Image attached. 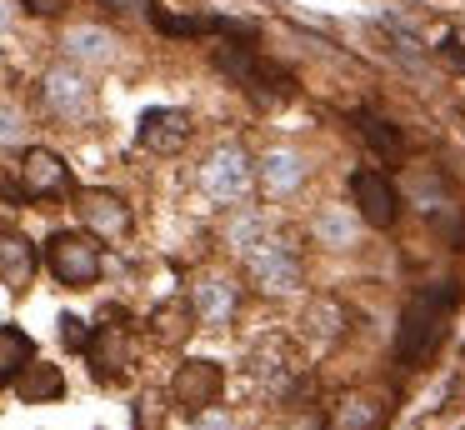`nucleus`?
I'll return each mask as SVG.
<instances>
[{"label":"nucleus","mask_w":465,"mask_h":430,"mask_svg":"<svg viewBox=\"0 0 465 430\" xmlns=\"http://www.w3.org/2000/svg\"><path fill=\"white\" fill-rule=\"evenodd\" d=\"M455 305H460V285H455V280L415 290L411 305H405V315H401L395 360H401V365H425V360L435 355V345L445 340V325L455 320Z\"/></svg>","instance_id":"1"},{"label":"nucleus","mask_w":465,"mask_h":430,"mask_svg":"<svg viewBox=\"0 0 465 430\" xmlns=\"http://www.w3.org/2000/svg\"><path fill=\"white\" fill-rule=\"evenodd\" d=\"M215 65H221L231 80H241V85L251 90V95H261V100H291V95H295V80L285 75L281 65H271V60L255 55L251 40L221 45V50H215Z\"/></svg>","instance_id":"2"},{"label":"nucleus","mask_w":465,"mask_h":430,"mask_svg":"<svg viewBox=\"0 0 465 430\" xmlns=\"http://www.w3.org/2000/svg\"><path fill=\"white\" fill-rule=\"evenodd\" d=\"M45 265H51V275L61 280V285L85 290V285L101 280V245H95L91 235H81V230H55V235L45 240Z\"/></svg>","instance_id":"3"},{"label":"nucleus","mask_w":465,"mask_h":430,"mask_svg":"<svg viewBox=\"0 0 465 430\" xmlns=\"http://www.w3.org/2000/svg\"><path fill=\"white\" fill-rule=\"evenodd\" d=\"M351 195H355V205H361L365 225H375V230H391L395 215H401V195H395V185L385 180V170H375V165H361L351 175Z\"/></svg>","instance_id":"4"},{"label":"nucleus","mask_w":465,"mask_h":430,"mask_svg":"<svg viewBox=\"0 0 465 430\" xmlns=\"http://www.w3.org/2000/svg\"><path fill=\"white\" fill-rule=\"evenodd\" d=\"M135 140H141L151 155H175V150L191 140V115H185V110H171V105H155L141 115Z\"/></svg>","instance_id":"5"},{"label":"nucleus","mask_w":465,"mask_h":430,"mask_svg":"<svg viewBox=\"0 0 465 430\" xmlns=\"http://www.w3.org/2000/svg\"><path fill=\"white\" fill-rule=\"evenodd\" d=\"M21 185H25V195H35V200L65 195V190H71V170H65V160L55 155V150L31 145L21 155Z\"/></svg>","instance_id":"6"},{"label":"nucleus","mask_w":465,"mask_h":430,"mask_svg":"<svg viewBox=\"0 0 465 430\" xmlns=\"http://www.w3.org/2000/svg\"><path fill=\"white\" fill-rule=\"evenodd\" d=\"M171 395L181 400L191 415H201V410L215 405V395H221V365H211V360H185L171 380Z\"/></svg>","instance_id":"7"},{"label":"nucleus","mask_w":465,"mask_h":430,"mask_svg":"<svg viewBox=\"0 0 465 430\" xmlns=\"http://www.w3.org/2000/svg\"><path fill=\"white\" fill-rule=\"evenodd\" d=\"M81 220L91 225V235H125L131 230V205L121 195H111V190H85Z\"/></svg>","instance_id":"8"},{"label":"nucleus","mask_w":465,"mask_h":430,"mask_svg":"<svg viewBox=\"0 0 465 430\" xmlns=\"http://www.w3.org/2000/svg\"><path fill=\"white\" fill-rule=\"evenodd\" d=\"M355 130H361V140L385 160V165H405V160H411L405 135H401V130H395L385 115H375V110H355Z\"/></svg>","instance_id":"9"},{"label":"nucleus","mask_w":465,"mask_h":430,"mask_svg":"<svg viewBox=\"0 0 465 430\" xmlns=\"http://www.w3.org/2000/svg\"><path fill=\"white\" fill-rule=\"evenodd\" d=\"M45 105L65 120H81L85 110H91V85H85L75 70H55V75L45 80Z\"/></svg>","instance_id":"10"},{"label":"nucleus","mask_w":465,"mask_h":430,"mask_svg":"<svg viewBox=\"0 0 465 430\" xmlns=\"http://www.w3.org/2000/svg\"><path fill=\"white\" fill-rule=\"evenodd\" d=\"M0 280L11 290H25L35 280V245L25 235H0Z\"/></svg>","instance_id":"11"},{"label":"nucleus","mask_w":465,"mask_h":430,"mask_svg":"<svg viewBox=\"0 0 465 430\" xmlns=\"http://www.w3.org/2000/svg\"><path fill=\"white\" fill-rule=\"evenodd\" d=\"M15 395L25 400V405H41V400H55V395H65V375L55 365H25L21 375H15Z\"/></svg>","instance_id":"12"},{"label":"nucleus","mask_w":465,"mask_h":430,"mask_svg":"<svg viewBox=\"0 0 465 430\" xmlns=\"http://www.w3.org/2000/svg\"><path fill=\"white\" fill-rule=\"evenodd\" d=\"M85 355H91V365L101 380H115L125 365V335L121 330H95V335L85 340Z\"/></svg>","instance_id":"13"},{"label":"nucleus","mask_w":465,"mask_h":430,"mask_svg":"<svg viewBox=\"0 0 465 430\" xmlns=\"http://www.w3.org/2000/svg\"><path fill=\"white\" fill-rule=\"evenodd\" d=\"M35 360V345H31V335L25 330H15V325H0V380H15L25 365Z\"/></svg>","instance_id":"14"},{"label":"nucleus","mask_w":465,"mask_h":430,"mask_svg":"<svg viewBox=\"0 0 465 430\" xmlns=\"http://www.w3.org/2000/svg\"><path fill=\"white\" fill-rule=\"evenodd\" d=\"M145 15L155 20V30H161V35H211V30H231L225 25V20H195V15H171V10H145Z\"/></svg>","instance_id":"15"},{"label":"nucleus","mask_w":465,"mask_h":430,"mask_svg":"<svg viewBox=\"0 0 465 430\" xmlns=\"http://www.w3.org/2000/svg\"><path fill=\"white\" fill-rule=\"evenodd\" d=\"M440 60H445V70H450V75H465V40L460 35H445L440 40Z\"/></svg>","instance_id":"16"},{"label":"nucleus","mask_w":465,"mask_h":430,"mask_svg":"<svg viewBox=\"0 0 465 430\" xmlns=\"http://www.w3.org/2000/svg\"><path fill=\"white\" fill-rule=\"evenodd\" d=\"M61 340H65L71 350H85V340H91V335H85V320L65 315V320H61Z\"/></svg>","instance_id":"17"},{"label":"nucleus","mask_w":465,"mask_h":430,"mask_svg":"<svg viewBox=\"0 0 465 430\" xmlns=\"http://www.w3.org/2000/svg\"><path fill=\"white\" fill-rule=\"evenodd\" d=\"M105 10H111V15H145V10H151V0H101Z\"/></svg>","instance_id":"18"},{"label":"nucleus","mask_w":465,"mask_h":430,"mask_svg":"<svg viewBox=\"0 0 465 430\" xmlns=\"http://www.w3.org/2000/svg\"><path fill=\"white\" fill-rule=\"evenodd\" d=\"M25 10H31V15H61L65 5H71V0H21Z\"/></svg>","instance_id":"19"}]
</instances>
